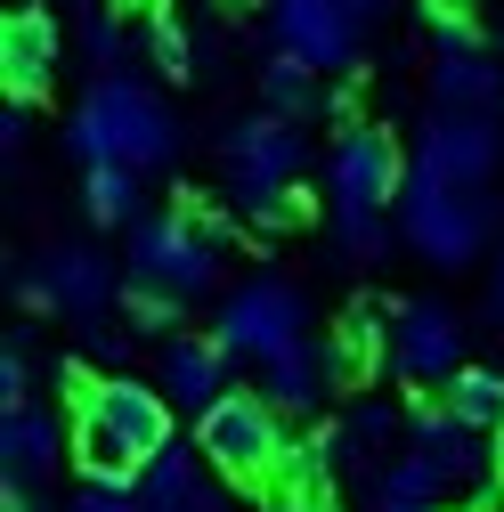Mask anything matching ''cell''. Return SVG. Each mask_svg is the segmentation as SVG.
I'll use <instances>...</instances> for the list:
<instances>
[{
	"label": "cell",
	"mask_w": 504,
	"mask_h": 512,
	"mask_svg": "<svg viewBox=\"0 0 504 512\" xmlns=\"http://www.w3.org/2000/svg\"><path fill=\"white\" fill-rule=\"evenodd\" d=\"M488 456H496V480H504V431H496V439H488Z\"/></svg>",
	"instance_id": "34"
},
{
	"label": "cell",
	"mask_w": 504,
	"mask_h": 512,
	"mask_svg": "<svg viewBox=\"0 0 504 512\" xmlns=\"http://www.w3.org/2000/svg\"><path fill=\"white\" fill-rule=\"evenodd\" d=\"M391 366L407 382H456L464 374V317L448 301H407L391 326Z\"/></svg>",
	"instance_id": "11"
},
{
	"label": "cell",
	"mask_w": 504,
	"mask_h": 512,
	"mask_svg": "<svg viewBox=\"0 0 504 512\" xmlns=\"http://www.w3.org/2000/svg\"><path fill=\"white\" fill-rule=\"evenodd\" d=\"M407 171L415 163H399V147H391V131H342V147H334V163H326V187H334V220H342V244L358 252V261H374L391 236H383V212H391V196H407Z\"/></svg>",
	"instance_id": "3"
},
{
	"label": "cell",
	"mask_w": 504,
	"mask_h": 512,
	"mask_svg": "<svg viewBox=\"0 0 504 512\" xmlns=\"http://www.w3.org/2000/svg\"><path fill=\"white\" fill-rule=\"evenodd\" d=\"M439 407H448L456 423H472V431H504V374L496 366H464L456 382H448V399H439Z\"/></svg>",
	"instance_id": "22"
},
{
	"label": "cell",
	"mask_w": 504,
	"mask_h": 512,
	"mask_svg": "<svg viewBox=\"0 0 504 512\" xmlns=\"http://www.w3.org/2000/svg\"><path fill=\"white\" fill-rule=\"evenodd\" d=\"M374 366H383V309L358 301V309H342V326H334V374L358 382V374H374Z\"/></svg>",
	"instance_id": "23"
},
{
	"label": "cell",
	"mask_w": 504,
	"mask_h": 512,
	"mask_svg": "<svg viewBox=\"0 0 504 512\" xmlns=\"http://www.w3.org/2000/svg\"><path fill=\"white\" fill-rule=\"evenodd\" d=\"M25 301H41V309H66V317H98L106 301H114V277H106V261L98 252H49V261L33 269V285H25Z\"/></svg>",
	"instance_id": "14"
},
{
	"label": "cell",
	"mask_w": 504,
	"mask_h": 512,
	"mask_svg": "<svg viewBox=\"0 0 504 512\" xmlns=\"http://www.w3.org/2000/svg\"><path fill=\"white\" fill-rule=\"evenodd\" d=\"M496 171V122L488 114H431L423 139H415V171L431 187H480Z\"/></svg>",
	"instance_id": "9"
},
{
	"label": "cell",
	"mask_w": 504,
	"mask_h": 512,
	"mask_svg": "<svg viewBox=\"0 0 504 512\" xmlns=\"http://www.w3.org/2000/svg\"><path fill=\"white\" fill-rule=\"evenodd\" d=\"M309 147L285 114H252L228 131V179H236V204L261 220V228H293L301 220V196H293V179H301Z\"/></svg>",
	"instance_id": "4"
},
{
	"label": "cell",
	"mask_w": 504,
	"mask_h": 512,
	"mask_svg": "<svg viewBox=\"0 0 504 512\" xmlns=\"http://www.w3.org/2000/svg\"><path fill=\"white\" fill-rule=\"evenodd\" d=\"M415 456L439 464V480H472V472H496V456H480V431L456 423L448 407H415Z\"/></svg>",
	"instance_id": "17"
},
{
	"label": "cell",
	"mask_w": 504,
	"mask_h": 512,
	"mask_svg": "<svg viewBox=\"0 0 504 512\" xmlns=\"http://www.w3.org/2000/svg\"><path fill=\"white\" fill-rule=\"evenodd\" d=\"M496 317H504V269H496Z\"/></svg>",
	"instance_id": "36"
},
{
	"label": "cell",
	"mask_w": 504,
	"mask_h": 512,
	"mask_svg": "<svg viewBox=\"0 0 504 512\" xmlns=\"http://www.w3.org/2000/svg\"><path fill=\"white\" fill-rule=\"evenodd\" d=\"M66 399H74V472L82 480L139 488V472L171 447V399L131 382V374L66 366Z\"/></svg>",
	"instance_id": "1"
},
{
	"label": "cell",
	"mask_w": 504,
	"mask_h": 512,
	"mask_svg": "<svg viewBox=\"0 0 504 512\" xmlns=\"http://www.w3.org/2000/svg\"><path fill=\"white\" fill-rule=\"evenodd\" d=\"M0 512H41V504H33V488H9V504H0Z\"/></svg>",
	"instance_id": "33"
},
{
	"label": "cell",
	"mask_w": 504,
	"mask_h": 512,
	"mask_svg": "<svg viewBox=\"0 0 504 512\" xmlns=\"http://www.w3.org/2000/svg\"><path fill=\"white\" fill-rule=\"evenodd\" d=\"M269 25H277V49L318 66V74H342L358 57V9L350 0H277Z\"/></svg>",
	"instance_id": "10"
},
{
	"label": "cell",
	"mask_w": 504,
	"mask_h": 512,
	"mask_svg": "<svg viewBox=\"0 0 504 512\" xmlns=\"http://www.w3.org/2000/svg\"><path fill=\"white\" fill-rule=\"evenodd\" d=\"M131 277L155 285V293H171V301H196L220 277V244L187 212H155V220L131 228Z\"/></svg>",
	"instance_id": "7"
},
{
	"label": "cell",
	"mask_w": 504,
	"mask_h": 512,
	"mask_svg": "<svg viewBox=\"0 0 504 512\" xmlns=\"http://www.w3.org/2000/svg\"><path fill=\"white\" fill-rule=\"evenodd\" d=\"M423 9L439 17V33H448V25H472V0H423Z\"/></svg>",
	"instance_id": "32"
},
{
	"label": "cell",
	"mask_w": 504,
	"mask_h": 512,
	"mask_svg": "<svg viewBox=\"0 0 504 512\" xmlns=\"http://www.w3.org/2000/svg\"><path fill=\"white\" fill-rule=\"evenodd\" d=\"M82 41H90V57H114V49H122V25H114V17H90Z\"/></svg>",
	"instance_id": "31"
},
{
	"label": "cell",
	"mask_w": 504,
	"mask_h": 512,
	"mask_svg": "<svg viewBox=\"0 0 504 512\" xmlns=\"http://www.w3.org/2000/svg\"><path fill=\"white\" fill-rule=\"evenodd\" d=\"M269 488H285V512H334V447L326 439L285 447V464H277Z\"/></svg>",
	"instance_id": "21"
},
{
	"label": "cell",
	"mask_w": 504,
	"mask_h": 512,
	"mask_svg": "<svg viewBox=\"0 0 504 512\" xmlns=\"http://www.w3.org/2000/svg\"><path fill=\"white\" fill-rule=\"evenodd\" d=\"M0 82H9L17 106H33L57 82V25L41 9H17L9 25H0Z\"/></svg>",
	"instance_id": "13"
},
{
	"label": "cell",
	"mask_w": 504,
	"mask_h": 512,
	"mask_svg": "<svg viewBox=\"0 0 504 512\" xmlns=\"http://www.w3.org/2000/svg\"><path fill=\"white\" fill-rule=\"evenodd\" d=\"M261 90H269L277 114H301L309 98H318V66H301V57H277V66L261 74Z\"/></svg>",
	"instance_id": "25"
},
{
	"label": "cell",
	"mask_w": 504,
	"mask_h": 512,
	"mask_svg": "<svg viewBox=\"0 0 504 512\" xmlns=\"http://www.w3.org/2000/svg\"><path fill=\"white\" fill-rule=\"evenodd\" d=\"M74 512H147V504H139V488H114V480H82Z\"/></svg>",
	"instance_id": "26"
},
{
	"label": "cell",
	"mask_w": 504,
	"mask_h": 512,
	"mask_svg": "<svg viewBox=\"0 0 504 512\" xmlns=\"http://www.w3.org/2000/svg\"><path fill=\"white\" fill-rule=\"evenodd\" d=\"M350 9H358V17H374V9H383V0H350Z\"/></svg>",
	"instance_id": "35"
},
{
	"label": "cell",
	"mask_w": 504,
	"mask_h": 512,
	"mask_svg": "<svg viewBox=\"0 0 504 512\" xmlns=\"http://www.w3.org/2000/svg\"><path fill=\"white\" fill-rule=\"evenodd\" d=\"M326 374H334V350L293 342V350L261 358V399H269V407H318V399H326Z\"/></svg>",
	"instance_id": "18"
},
{
	"label": "cell",
	"mask_w": 504,
	"mask_h": 512,
	"mask_svg": "<svg viewBox=\"0 0 504 512\" xmlns=\"http://www.w3.org/2000/svg\"><path fill=\"white\" fill-rule=\"evenodd\" d=\"M147 49H155V66H163V74H187V33H179V17H155Z\"/></svg>",
	"instance_id": "27"
},
{
	"label": "cell",
	"mask_w": 504,
	"mask_h": 512,
	"mask_svg": "<svg viewBox=\"0 0 504 512\" xmlns=\"http://www.w3.org/2000/svg\"><path fill=\"white\" fill-rule=\"evenodd\" d=\"M439 464L431 456H391L366 472V512H439Z\"/></svg>",
	"instance_id": "19"
},
{
	"label": "cell",
	"mask_w": 504,
	"mask_h": 512,
	"mask_svg": "<svg viewBox=\"0 0 504 512\" xmlns=\"http://www.w3.org/2000/svg\"><path fill=\"white\" fill-rule=\"evenodd\" d=\"M431 98H439V114H488L504 98V74L488 66L480 49H448L431 66Z\"/></svg>",
	"instance_id": "20"
},
{
	"label": "cell",
	"mask_w": 504,
	"mask_h": 512,
	"mask_svg": "<svg viewBox=\"0 0 504 512\" xmlns=\"http://www.w3.org/2000/svg\"><path fill=\"white\" fill-rule=\"evenodd\" d=\"M114 9H139V0H114Z\"/></svg>",
	"instance_id": "37"
},
{
	"label": "cell",
	"mask_w": 504,
	"mask_h": 512,
	"mask_svg": "<svg viewBox=\"0 0 504 512\" xmlns=\"http://www.w3.org/2000/svg\"><path fill=\"white\" fill-rule=\"evenodd\" d=\"M66 139H74L82 163H131V171H155V163H171V147H179L163 98H155L147 82H131V74H106V82L82 98V114H74Z\"/></svg>",
	"instance_id": "2"
},
{
	"label": "cell",
	"mask_w": 504,
	"mask_h": 512,
	"mask_svg": "<svg viewBox=\"0 0 504 512\" xmlns=\"http://www.w3.org/2000/svg\"><path fill=\"white\" fill-rule=\"evenodd\" d=\"M439 512H448V504H439Z\"/></svg>",
	"instance_id": "38"
},
{
	"label": "cell",
	"mask_w": 504,
	"mask_h": 512,
	"mask_svg": "<svg viewBox=\"0 0 504 512\" xmlns=\"http://www.w3.org/2000/svg\"><path fill=\"white\" fill-rule=\"evenodd\" d=\"M82 204H90V220L122 228V220L139 212V171H131V163H90V179H82Z\"/></svg>",
	"instance_id": "24"
},
{
	"label": "cell",
	"mask_w": 504,
	"mask_h": 512,
	"mask_svg": "<svg viewBox=\"0 0 504 512\" xmlns=\"http://www.w3.org/2000/svg\"><path fill=\"white\" fill-rule=\"evenodd\" d=\"M196 456H204V447H163V456L139 472V504L147 512H220V496H212V480L196 472Z\"/></svg>",
	"instance_id": "16"
},
{
	"label": "cell",
	"mask_w": 504,
	"mask_h": 512,
	"mask_svg": "<svg viewBox=\"0 0 504 512\" xmlns=\"http://www.w3.org/2000/svg\"><path fill=\"white\" fill-rule=\"evenodd\" d=\"M171 293H155V285H131V326H171Z\"/></svg>",
	"instance_id": "28"
},
{
	"label": "cell",
	"mask_w": 504,
	"mask_h": 512,
	"mask_svg": "<svg viewBox=\"0 0 504 512\" xmlns=\"http://www.w3.org/2000/svg\"><path fill=\"white\" fill-rule=\"evenodd\" d=\"M0 407H25V350L0 358Z\"/></svg>",
	"instance_id": "30"
},
{
	"label": "cell",
	"mask_w": 504,
	"mask_h": 512,
	"mask_svg": "<svg viewBox=\"0 0 504 512\" xmlns=\"http://www.w3.org/2000/svg\"><path fill=\"white\" fill-rule=\"evenodd\" d=\"M399 228H407V244L423 252L431 269H464L472 252L488 244V204H480V187H431V179H407Z\"/></svg>",
	"instance_id": "6"
},
{
	"label": "cell",
	"mask_w": 504,
	"mask_h": 512,
	"mask_svg": "<svg viewBox=\"0 0 504 512\" xmlns=\"http://www.w3.org/2000/svg\"><path fill=\"white\" fill-rule=\"evenodd\" d=\"M285 407H269L261 391H228L220 407L196 415V447H204V464L236 488H269L277 464H285Z\"/></svg>",
	"instance_id": "5"
},
{
	"label": "cell",
	"mask_w": 504,
	"mask_h": 512,
	"mask_svg": "<svg viewBox=\"0 0 504 512\" xmlns=\"http://www.w3.org/2000/svg\"><path fill=\"white\" fill-rule=\"evenodd\" d=\"M57 456H66V439H57V423L41 407H9V415H0V480H9V488L49 480Z\"/></svg>",
	"instance_id": "15"
},
{
	"label": "cell",
	"mask_w": 504,
	"mask_h": 512,
	"mask_svg": "<svg viewBox=\"0 0 504 512\" xmlns=\"http://www.w3.org/2000/svg\"><path fill=\"white\" fill-rule=\"evenodd\" d=\"M391 423H399L391 407H358V415H350V431H358V447H383V431H391Z\"/></svg>",
	"instance_id": "29"
},
{
	"label": "cell",
	"mask_w": 504,
	"mask_h": 512,
	"mask_svg": "<svg viewBox=\"0 0 504 512\" xmlns=\"http://www.w3.org/2000/svg\"><path fill=\"white\" fill-rule=\"evenodd\" d=\"M228 342L220 334H179V342H163V399L171 407H220L228 399Z\"/></svg>",
	"instance_id": "12"
},
{
	"label": "cell",
	"mask_w": 504,
	"mask_h": 512,
	"mask_svg": "<svg viewBox=\"0 0 504 512\" xmlns=\"http://www.w3.org/2000/svg\"><path fill=\"white\" fill-rule=\"evenodd\" d=\"M309 326V309H301V293L285 285V277H244L228 301H220V342L236 350V358H277V350H293V342H309L301 334Z\"/></svg>",
	"instance_id": "8"
}]
</instances>
